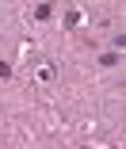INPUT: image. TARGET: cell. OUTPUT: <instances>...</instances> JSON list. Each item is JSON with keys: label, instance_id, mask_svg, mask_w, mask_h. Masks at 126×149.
I'll return each instance as SVG.
<instances>
[{"label": "cell", "instance_id": "cell-1", "mask_svg": "<svg viewBox=\"0 0 126 149\" xmlns=\"http://www.w3.org/2000/svg\"><path fill=\"white\" fill-rule=\"evenodd\" d=\"M50 15H54V4H38L35 8V19H50Z\"/></svg>", "mask_w": 126, "mask_h": 149}, {"label": "cell", "instance_id": "cell-2", "mask_svg": "<svg viewBox=\"0 0 126 149\" xmlns=\"http://www.w3.org/2000/svg\"><path fill=\"white\" fill-rule=\"evenodd\" d=\"M8 77H12V65H8V61H0V80H8Z\"/></svg>", "mask_w": 126, "mask_h": 149}]
</instances>
